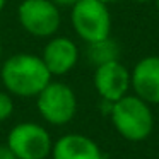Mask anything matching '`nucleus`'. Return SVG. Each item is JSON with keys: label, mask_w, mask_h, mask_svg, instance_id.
<instances>
[{"label": "nucleus", "mask_w": 159, "mask_h": 159, "mask_svg": "<svg viewBox=\"0 0 159 159\" xmlns=\"http://www.w3.org/2000/svg\"><path fill=\"white\" fill-rule=\"evenodd\" d=\"M43 63L52 75H65L79 60V48L70 38L55 36L43 48Z\"/></svg>", "instance_id": "nucleus-9"}, {"label": "nucleus", "mask_w": 159, "mask_h": 159, "mask_svg": "<svg viewBox=\"0 0 159 159\" xmlns=\"http://www.w3.org/2000/svg\"><path fill=\"white\" fill-rule=\"evenodd\" d=\"M5 4H7V0H0V12L4 11V7H5Z\"/></svg>", "instance_id": "nucleus-15"}, {"label": "nucleus", "mask_w": 159, "mask_h": 159, "mask_svg": "<svg viewBox=\"0 0 159 159\" xmlns=\"http://www.w3.org/2000/svg\"><path fill=\"white\" fill-rule=\"evenodd\" d=\"M110 115L116 132L132 142L147 139L154 128V115L151 106L139 96L127 94L121 99L111 103Z\"/></svg>", "instance_id": "nucleus-2"}, {"label": "nucleus", "mask_w": 159, "mask_h": 159, "mask_svg": "<svg viewBox=\"0 0 159 159\" xmlns=\"http://www.w3.org/2000/svg\"><path fill=\"white\" fill-rule=\"evenodd\" d=\"M94 87L106 103H115L127 96L130 87V72L123 63H120V60L103 63L96 67Z\"/></svg>", "instance_id": "nucleus-7"}, {"label": "nucleus", "mask_w": 159, "mask_h": 159, "mask_svg": "<svg viewBox=\"0 0 159 159\" xmlns=\"http://www.w3.org/2000/svg\"><path fill=\"white\" fill-rule=\"evenodd\" d=\"M0 77L9 94L19 98H36L52 80V74L41 57L33 53H17L2 65Z\"/></svg>", "instance_id": "nucleus-1"}, {"label": "nucleus", "mask_w": 159, "mask_h": 159, "mask_svg": "<svg viewBox=\"0 0 159 159\" xmlns=\"http://www.w3.org/2000/svg\"><path fill=\"white\" fill-rule=\"evenodd\" d=\"M38 111L48 123L65 125L77 113V98L72 87L63 82H52L36 96Z\"/></svg>", "instance_id": "nucleus-4"}, {"label": "nucleus", "mask_w": 159, "mask_h": 159, "mask_svg": "<svg viewBox=\"0 0 159 159\" xmlns=\"http://www.w3.org/2000/svg\"><path fill=\"white\" fill-rule=\"evenodd\" d=\"M0 57H2V43H0Z\"/></svg>", "instance_id": "nucleus-19"}, {"label": "nucleus", "mask_w": 159, "mask_h": 159, "mask_svg": "<svg viewBox=\"0 0 159 159\" xmlns=\"http://www.w3.org/2000/svg\"><path fill=\"white\" fill-rule=\"evenodd\" d=\"M53 159H104L99 145L80 134H67L52 147Z\"/></svg>", "instance_id": "nucleus-10"}, {"label": "nucleus", "mask_w": 159, "mask_h": 159, "mask_svg": "<svg viewBox=\"0 0 159 159\" xmlns=\"http://www.w3.org/2000/svg\"><path fill=\"white\" fill-rule=\"evenodd\" d=\"M130 86L135 96L149 104H159V57H144L130 72Z\"/></svg>", "instance_id": "nucleus-8"}, {"label": "nucleus", "mask_w": 159, "mask_h": 159, "mask_svg": "<svg viewBox=\"0 0 159 159\" xmlns=\"http://www.w3.org/2000/svg\"><path fill=\"white\" fill-rule=\"evenodd\" d=\"M156 2V9H157V14H159V0H154Z\"/></svg>", "instance_id": "nucleus-18"}, {"label": "nucleus", "mask_w": 159, "mask_h": 159, "mask_svg": "<svg viewBox=\"0 0 159 159\" xmlns=\"http://www.w3.org/2000/svg\"><path fill=\"white\" fill-rule=\"evenodd\" d=\"M99 2H103V4H115V2H118V0H99Z\"/></svg>", "instance_id": "nucleus-17"}, {"label": "nucleus", "mask_w": 159, "mask_h": 159, "mask_svg": "<svg viewBox=\"0 0 159 159\" xmlns=\"http://www.w3.org/2000/svg\"><path fill=\"white\" fill-rule=\"evenodd\" d=\"M72 26L80 39L89 45L110 38L111 14L99 0H79L72 5Z\"/></svg>", "instance_id": "nucleus-3"}, {"label": "nucleus", "mask_w": 159, "mask_h": 159, "mask_svg": "<svg viewBox=\"0 0 159 159\" xmlns=\"http://www.w3.org/2000/svg\"><path fill=\"white\" fill-rule=\"evenodd\" d=\"M12 113H14V99L9 93L0 91V123L9 120Z\"/></svg>", "instance_id": "nucleus-12"}, {"label": "nucleus", "mask_w": 159, "mask_h": 159, "mask_svg": "<svg viewBox=\"0 0 159 159\" xmlns=\"http://www.w3.org/2000/svg\"><path fill=\"white\" fill-rule=\"evenodd\" d=\"M7 147L17 159H46L52 154L53 142L46 128L33 121H24L9 132Z\"/></svg>", "instance_id": "nucleus-5"}, {"label": "nucleus", "mask_w": 159, "mask_h": 159, "mask_svg": "<svg viewBox=\"0 0 159 159\" xmlns=\"http://www.w3.org/2000/svg\"><path fill=\"white\" fill-rule=\"evenodd\" d=\"M137 4H149V2H154V0H134Z\"/></svg>", "instance_id": "nucleus-16"}, {"label": "nucleus", "mask_w": 159, "mask_h": 159, "mask_svg": "<svg viewBox=\"0 0 159 159\" xmlns=\"http://www.w3.org/2000/svg\"><path fill=\"white\" fill-rule=\"evenodd\" d=\"M55 5H62V7H72L75 2H79V0H52Z\"/></svg>", "instance_id": "nucleus-14"}, {"label": "nucleus", "mask_w": 159, "mask_h": 159, "mask_svg": "<svg viewBox=\"0 0 159 159\" xmlns=\"http://www.w3.org/2000/svg\"><path fill=\"white\" fill-rule=\"evenodd\" d=\"M120 57V46L115 39L106 38L101 39V41L96 43H89V48H87V58L93 65L99 67L103 63L113 62V60H118Z\"/></svg>", "instance_id": "nucleus-11"}, {"label": "nucleus", "mask_w": 159, "mask_h": 159, "mask_svg": "<svg viewBox=\"0 0 159 159\" xmlns=\"http://www.w3.org/2000/svg\"><path fill=\"white\" fill-rule=\"evenodd\" d=\"M19 24L36 38H50L60 28V11L52 0H22L17 9Z\"/></svg>", "instance_id": "nucleus-6"}, {"label": "nucleus", "mask_w": 159, "mask_h": 159, "mask_svg": "<svg viewBox=\"0 0 159 159\" xmlns=\"http://www.w3.org/2000/svg\"><path fill=\"white\" fill-rule=\"evenodd\" d=\"M0 159H17L14 156V152L11 151V149L7 147V144L5 145H0Z\"/></svg>", "instance_id": "nucleus-13"}]
</instances>
